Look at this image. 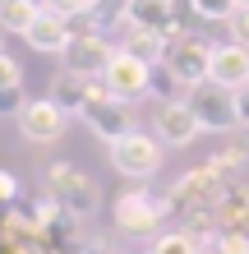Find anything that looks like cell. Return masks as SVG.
<instances>
[{"mask_svg":"<svg viewBox=\"0 0 249 254\" xmlns=\"http://www.w3.org/2000/svg\"><path fill=\"white\" fill-rule=\"evenodd\" d=\"M111 56H115V42H111L106 33H97V28H74L69 47L60 51V69H65V74H79V79L101 83Z\"/></svg>","mask_w":249,"mask_h":254,"instance_id":"1","label":"cell"},{"mask_svg":"<svg viewBox=\"0 0 249 254\" xmlns=\"http://www.w3.org/2000/svg\"><path fill=\"white\" fill-rule=\"evenodd\" d=\"M162 139L157 134H143V129H129L125 139L111 143V167L125 176V181H148V176L162 171Z\"/></svg>","mask_w":249,"mask_h":254,"instance_id":"2","label":"cell"},{"mask_svg":"<svg viewBox=\"0 0 249 254\" xmlns=\"http://www.w3.org/2000/svg\"><path fill=\"white\" fill-rule=\"evenodd\" d=\"M162 65L180 79L185 88H194V83H208V65H212V47L208 42H199V37H189L180 23L166 33V56H162Z\"/></svg>","mask_w":249,"mask_h":254,"instance_id":"3","label":"cell"},{"mask_svg":"<svg viewBox=\"0 0 249 254\" xmlns=\"http://www.w3.org/2000/svg\"><path fill=\"white\" fill-rule=\"evenodd\" d=\"M152 69H157V65L139 61V56L125 51V47H115L106 74H101V88H106L111 97H120V102H139V97L152 93Z\"/></svg>","mask_w":249,"mask_h":254,"instance_id":"4","label":"cell"},{"mask_svg":"<svg viewBox=\"0 0 249 254\" xmlns=\"http://www.w3.org/2000/svg\"><path fill=\"white\" fill-rule=\"evenodd\" d=\"M185 102L194 107L203 134H226V129H236V93H231V88H222V83L208 79V83H194V88H189Z\"/></svg>","mask_w":249,"mask_h":254,"instance_id":"5","label":"cell"},{"mask_svg":"<svg viewBox=\"0 0 249 254\" xmlns=\"http://www.w3.org/2000/svg\"><path fill=\"white\" fill-rule=\"evenodd\" d=\"M83 116V125L97 134V139H106V143H115V139H125L129 129H134V111H129V102H120V97H111L106 88H93V97H88V107L79 111Z\"/></svg>","mask_w":249,"mask_h":254,"instance_id":"6","label":"cell"},{"mask_svg":"<svg viewBox=\"0 0 249 254\" xmlns=\"http://www.w3.org/2000/svg\"><path fill=\"white\" fill-rule=\"evenodd\" d=\"M47 181H51V194H55V203H60L65 217H93L97 213V190H93V181H88L79 167L55 162L47 171Z\"/></svg>","mask_w":249,"mask_h":254,"instance_id":"7","label":"cell"},{"mask_svg":"<svg viewBox=\"0 0 249 254\" xmlns=\"http://www.w3.org/2000/svg\"><path fill=\"white\" fill-rule=\"evenodd\" d=\"M19 121V134L28 143H37V148H51V143H60L65 139V129H69V111L60 107V102H51V97H37V102H28V107L14 116Z\"/></svg>","mask_w":249,"mask_h":254,"instance_id":"8","label":"cell"},{"mask_svg":"<svg viewBox=\"0 0 249 254\" xmlns=\"http://www.w3.org/2000/svg\"><path fill=\"white\" fill-rule=\"evenodd\" d=\"M152 134H157L166 148H189V143L203 134V125H199L194 107L180 97V102H157V111H152Z\"/></svg>","mask_w":249,"mask_h":254,"instance_id":"9","label":"cell"},{"mask_svg":"<svg viewBox=\"0 0 249 254\" xmlns=\"http://www.w3.org/2000/svg\"><path fill=\"white\" fill-rule=\"evenodd\" d=\"M111 222L120 231H129V236H148V231H157V222H162V203H157L148 190H129V194L115 199Z\"/></svg>","mask_w":249,"mask_h":254,"instance_id":"10","label":"cell"},{"mask_svg":"<svg viewBox=\"0 0 249 254\" xmlns=\"http://www.w3.org/2000/svg\"><path fill=\"white\" fill-rule=\"evenodd\" d=\"M208 79L222 83V88H245L249 83V47L240 42H217L212 47V65H208Z\"/></svg>","mask_w":249,"mask_h":254,"instance_id":"11","label":"cell"},{"mask_svg":"<svg viewBox=\"0 0 249 254\" xmlns=\"http://www.w3.org/2000/svg\"><path fill=\"white\" fill-rule=\"evenodd\" d=\"M69 37H74V23H69L65 14H51V9H42L33 19V28L23 33V42L33 51H42V56H60L69 47Z\"/></svg>","mask_w":249,"mask_h":254,"instance_id":"12","label":"cell"},{"mask_svg":"<svg viewBox=\"0 0 249 254\" xmlns=\"http://www.w3.org/2000/svg\"><path fill=\"white\" fill-rule=\"evenodd\" d=\"M125 28H152V33H171L175 28V0H129Z\"/></svg>","mask_w":249,"mask_h":254,"instance_id":"13","label":"cell"},{"mask_svg":"<svg viewBox=\"0 0 249 254\" xmlns=\"http://www.w3.org/2000/svg\"><path fill=\"white\" fill-rule=\"evenodd\" d=\"M93 79H79V74H55V83H51V102H60V107L69 111V116H79L83 107H88V97H93Z\"/></svg>","mask_w":249,"mask_h":254,"instance_id":"14","label":"cell"},{"mask_svg":"<svg viewBox=\"0 0 249 254\" xmlns=\"http://www.w3.org/2000/svg\"><path fill=\"white\" fill-rule=\"evenodd\" d=\"M125 51H134L139 61H148V65H162V56H166V33H152V28H129V37L120 42Z\"/></svg>","mask_w":249,"mask_h":254,"instance_id":"15","label":"cell"},{"mask_svg":"<svg viewBox=\"0 0 249 254\" xmlns=\"http://www.w3.org/2000/svg\"><path fill=\"white\" fill-rule=\"evenodd\" d=\"M37 14H42V0H5V5H0V28L14 33V37H23Z\"/></svg>","mask_w":249,"mask_h":254,"instance_id":"16","label":"cell"},{"mask_svg":"<svg viewBox=\"0 0 249 254\" xmlns=\"http://www.w3.org/2000/svg\"><path fill=\"white\" fill-rule=\"evenodd\" d=\"M185 5H189V14L203 19V23H231V14L240 9L236 0H185Z\"/></svg>","mask_w":249,"mask_h":254,"instance_id":"17","label":"cell"},{"mask_svg":"<svg viewBox=\"0 0 249 254\" xmlns=\"http://www.w3.org/2000/svg\"><path fill=\"white\" fill-rule=\"evenodd\" d=\"M152 254H203V245L194 231H166V236H157Z\"/></svg>","mask_w":249,"mask_h":254,"instance_id":"18","label":"cell"},{"mask_svg":"<svg viewBox=\"0 0 249 254\" xmlns=\"http://www.w3.org/2000/svg\"><path fill=\"white\" fill-rule=\"evenodd\" d=\"M42 9L65 14V19L74 23V19H88V14H93V0H42Z\"/></svg>","mask_w":249,"mask_h":254,"instance_id":"19","label":"cell"},{"mask_svg":"<svg viewBox=\"0 0 249 254\" xmlns=\"http://www.w3.org/2000/svg\"><path fill=\"white\" fill-rule=\"evenodd\" d=\"M28 107V93H23V83H9V88H0V116H19Z\"/></svg>","mask_w":249,"mask_h":254,"instance_id":"20","label":"cell"},{"mask_svg":"<svg viewBox=\"0 0 249 254\" xmlns=\"http://www.w3.org/2000/svg\"><path fill=\"white\" fill-rule=\"evenodd\" d=\"M212 245L222 250V254H249V236L245 231H217Z\"/></svg>","mask_w":249,"mask_h":254,"instance_id":"21","label":"cell"},{"mask_svg":"<svg viewBox=\"0 0 249 254\" xmlns=\"http://www.w3.org/2000/svg\"><path fill=\"white\" fill-rule=\"evenodd\" d=\"M9 83H23V65L9 51H0V88H9Z\"/></svg>","mask_w":249,"mask_h":254,"instance_id":"22","label":"cell"},{"mask_svg":"<svg viewBox=\"0 0 249 254\" xmlns=\"http://www.w3.org/2000/svg\"><path fill=\"white\" fill-rule=\"evenodd\" d=\"M226 28H231V42H240V47H249V9H236Z\"/></svg>","mask_w":249,"mask_h":254,"instance_id":"23","label":"cell"},{"mask_svg":"<svg viewBox=\"0 0 249 254\" xmlns=\"http://www.w3.org/2000/svg\"><path fill=\"white\" fill-rule=\"evenodd\" d=\"M236 125H240V129H249V83H245V88H236Z\"/></svg>","mask_w":249,"mask_h":254,"instance_id":"24","label":"cell"},{"mask_svg":"<svg viewBox=\"0 0 249 254\" xmlns=\"http://www.w3.org/2000/svg\"><path fill=\"white\" fill-rule=\"evenodd\" d=\"M0 199H14V176L0 171Z\"/></svg>","mask_w":249,"mask_h":254,"instance_id":"25","label":"cell"},{"mask_svg":"<svg viewBox=\"0 0 249 254\" xmlns=\"http://www.w3.org/2000/svg\"><path fill=\"white\" fill-rule=\"evenodd\" d=\"M212 236H217V231H212ZM203 254H222V250H217L212 241H203Z\"/></svg>","mask_w":249,"mask_h":254,"instance_id":"26","label":"cell"},{"mask_svg":"<svg viewBox=\"0 0 249 254\" xmlns=\"http://www.w3.org/2000/svg\"><path fill=\"white\" fill-rule=\"evenodd\" d=\"M236 5H240V9H249V0H236Z\"/></svg>","mask_w":249,"mask_h":254,"instance_id":"27","label":"cell"},{"mask_svg":"<svg viewBox=\"0 0 249 254\" xmlns=\"http://www.w3.org/2000/svg\"><path fill=\"white\" fill-rule=\"evenodd\" d=\"M0 5H5V0H0Z\"/></svg>","mask_w":249,"mask_h":254,"instance_id":"28","label":"cell"},{"mask_svg":"<svg viewBox=\"0 0 249 254\" xmlns=\"http://www.w3.org/2000/svg\"><path fill=\"white\" fill-rule=\"evenodd\" d=\"M148 254H152V250H148Z\"/></svg>","mask_w":249,"mask_h":254,"instance_id":"29","label":"cell"}]
</instances>
